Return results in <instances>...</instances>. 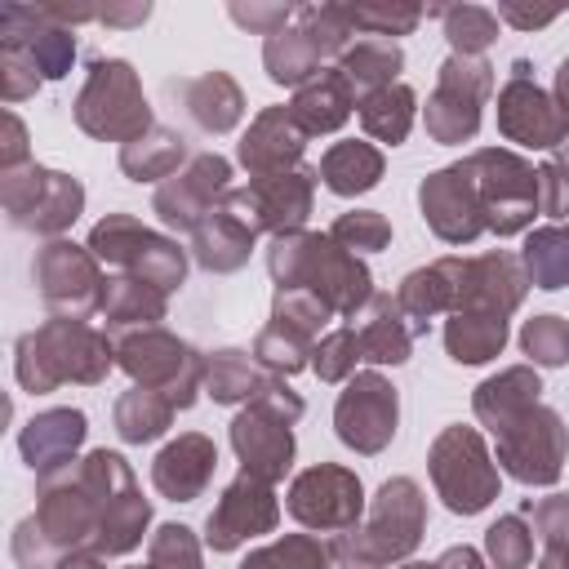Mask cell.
I'll use <instances>...</instances> for the list:
<instances>
[{"label": "cell", "instance_id": "74e56055", "mask_svg": "<svg viewBox=\"0 0 569 569\" xmlns=\"http://www.w3.org/2000/svg\"><path fill=\"white\" fill-rule=\"evenodd\" d=\"M22 13L36 22V31H27L31 40H22V36H4V44L22 49V53L36 62V71H40V76L58 80V76L71 67V53H76L71 31H62V27H40V13H36V9H22Z\"/></svg>", "mask_w": 569, "mask_h": 569}, {"label": "cell", "instance_id": "cb8c5ba5", "mask_svg": "<svg viewBox=\"0 0 569 569\" xmlns=\"http://www.w3.org/2000/svg\"><path fill=\"white\" fill-rule=\"evenodd\" d=\"M213 462H218V453H213V445H209L204 436H178L173 445L160 449V458H156V467H151V480H156V489H160L164 498L191 502V498L209 485Z\"/></svg>", "mask_w": 569, "mask_h": 569}, {"label": "cell", "instance_id": "11a10c76", "mask_svg": "<svg viewBox=\"0 0 569 569\" xmlns=\"http://www.w3.org/2000/svg\"><path fill=\"white\" fill-rule=\"evenodd\" d=\"M556 89H560V107L569 111V58H565L560 71H556Z\"/></svg>", "mask_w": 569, "mask_h": 569}, {"label": "cell", "instance_id": "484cf974", "mask_svg": "<svg viewBox=\"0 0 569 569\" xmlns=\"http://www.w3.org/2000/svg\"><path fill=\"white\" fill-rule=\"evenodd\" d=\"M191 249H196V262L200 267H209V271H236L244 258H249V249H253V231L236 218V213H227L222 204L191 231Z\"/></svg>", "mask_w": 569, "mask_h": 569}, {"label": "cell", "instance_id": "681fc988", "mask_svg": "<svg viewBox=\"0 0 569 569\" xmlns=\"http://www.w3.org/2000/svg\"><path fill=\"white\" fill-rule=\"evenodd\" d=\"M538 209L551 213V218H565L569 213V178H560L556 164H542L538 169Z\"/></svg>", "mask_w": 569, "mask_h": 569}, {"label": "cell", "instance_id": "9c48e42d", "mask_svg": "<svg viewBox=\"0 0 569 569\" xmlns=\"http://www.w3.org/2000/svg\"><path fill=\"white\" fill-rule=\"evenodd\" d=\"M431 480H436L445 507L458 511V516H476L480 507H489V498L498 489V471L489 467V453H485V445L471 427H449L436 440Z\"/></svg>", "mask_w": 569, "mask_h": 569}, {"label": "cell", "instance_id": "e575fe53", "mask_svg": "<svg viewBox=\"0 0 569 569\" xmlns=\"http://www.w3.org/2000/svg\"><path fill=\"white\" fill-rule=\"evenodd\" d=\"M267 71L276 84H302L320 76V49L302 31H271L267 36Z\"/></svg>", "mask_w": 569, "mask_h": 569}, {"label": "cell", "instance_id": "44dd1931", "mask_svg": "<svg viewBox=\"0 0 569 569\" xmlns=\"http://www.w3.org/2000/svg\"><path fill=\"white\" fill-rule=\"evenodd\" d=\"M302 124L293 120L289 107H271L262 111L244 142H240V164L253 173V178H271V173H284V164H293L302 156Z\"/></svg>", "mask_w": 569, "mask_h": 569}, {"label": "cell", "instance_id": "ac0fdd59", "mask_svg": "<svg viewBox=\"0 0 569 569\" xmlns=\"http://www.w3.org/2000/svg\"><path fill=\"white\" fill-rule=\"evenodd\" d=\"M418 200H422V213H427V222L436 227V236H445V240H453V244L476 240V236L485 231L480 191H476V182H471V173H467L462 164L431 173V178L422 182Z\"/></svg>", "mask_w": 569, "mask_h": 569}, {"label": "cell", "instance_id": "9f6ffc18", "mask_svg": "<svg viewBox=\"0 0 569 569\" xmlns=\"http://www.w3.org/2000/svg\"><path fill=\"white\" fill-rule=\"evenodd\" d=\"M538 569H569V556H565V551H551V556H547Z\"/></svg>", "mask_w": 569, "mask_h": 569}, {"label": "cell", "instance_id": "ab89813d", "mask_svg": "<svg viewBox=\"0 0 569 569\" xmlns=\"http://www.w3.org/2000/svg\"><path fill=\"white\" fill-rule=\"evenodd\" d=\"M333 556V547L307 538V533H293V538H280L253 556H244L240 569H325Z\"/></svg>", "mask_w": 569, "mask_h": 569}, {"label": "cell", "instance_id": "e0dca14e", "mask_svg": "<svg viewBox=\"0 0 569 569\" xmlns=\"http://www.w3.org/2000/svg\"><path fill=\"white\" fill-rule=\"evenodd\" d=\"M231 178V164L222 156H196L187 173H178L173 182H164L156 191V213L164 227H178V231H196L209 213H213V196H227Z\"/></svg>", "mask_w": 569, "mask_h": 569}, {"label": "cell", "instance_id": "1f68e13d", "mask_svg": "<svg viewBox=\"0 0 569 569\" xmlns=\"http://www.w3.org/2000/svg\"><path fill=\"white\" fill-rule=\"evenodd\" d=\"M538 378L529 369H507L502 378H489L480 391H476V413L498 431L507 427L516 413H525L529 405H538Z\"/></svg>", "mask_w": 569, "mask_h": 569}, {"label": "cell", "instance_id": "db71d44e", "mask_svg": "<svg viewBox=\"0 0 569 569\" xmlns=\"http://www.w3.org/2000/svg\"><path fill=\"white\" fill-rule=\"evenodd\" d=\"M58 569H102V560H98V556H89V551H71V556H62V560H58Z\"/></svg>", "mask_w": 569, "mask_h": 569}, {"label": "cell", "instance_id": "d6a6232c", "mask_svg": "<svg viewBox=\"0 0 569 569\" xmlns=\"http://www.w3.org/2000/svg\"><path fill=\"white\" fill-rule=\"evenodd\" d=\"M360 120L378 142H405L409 124H413V93L405 84H387L360 98Z\"/></svg>", "mask_w": 569, "mask_h": 569}, {"label": "cell", "instance_id": "8992f818", "mask_svg": "<svg viewBox=\"0 0 569 569\" xmlns=\"http://www.w3.org/2000/svg\"><path fill=\"white\" fill-rule=\"evenodd\" d=\"M76 120L84 133L93 138H116V142H133L147 133L151 124V111H147V98L129 71V62H93L89 71V84L76 102Z\"/></svg>", "mask_w": 569, "mask_h": 569}, {"label": "cell", "instance_id": "7a4b0ae2", "mask_svg": "<svg viewBox=\"0 0 569 569\" xmlns=\"http://www.w3.org/2000/svg\"><path fill=\"white\" fill-rule=\"evenodd\" d=\"M111 369V347L80 320H49L18 342V382L27 391H49L58 382H98Z\"/></svg>", "mask_w": 569, "mask_h": 569}, {"label": "cell", "instance_id": "52a82bcc", "mask_svg": "<svg viewBox=\"0 0 569 569\" xmlns=\"http://www.w3.org/2000/svg\"><path fill=\"white\" fill-rule=\"evenodd\" d=\"M89 249H93L102 262H116V267H124L129 276H138V280H147V284H156V289L182 284V271H187V258H182V249H178L173 240H164V236L138 227V222L124 218V213L102 218V222L93 227V236H89Z\"/></svg>", "mask_w": 569, "mask_h": 569}, {"label": "cell", "instance_id": "d6986e66", "mask_svg": "<svg viewBox=\"0 0 569 569\" xmlns=\"http://www.w3.org/2000/svg\"><path fill=\"white\" fill-rule=\"evenodd\" d=\"M276 525V498H271V489H267V480H258V476H240L222 498H218V507L209 511V520H204V538H209V547L213 551H231L236 542H244V538H253V533H267Z\"/></svg>", "mask_w": 569, "mask_h": 569}, {"label": "cell", "instance_id": "5bb4252c", "mask_svg": "<svg viewBox=\"0 0 569 569\" xmlns=\"http://www.w3.org/2000/svg\"><path fill=\"white\" fill-rule=\"evenodd\" d=\"M342 445L360 453H378L396 436V387L382 373H356L333 409Z\"/></svg>", "mask_w": 569, "mask_h": 569}, {"label": "cell", "instance_id": "5b68a950", "mask_svg": "<svg viewBox=\"0 0 569 569\" xmlns=\"http://www.w3.org/2000/svg\"><path fill=\"white\" fill-rule=\"evenodd\" d=\"M80 471H84V480L93 489V502H98V538H93V547L102 556H120V551L138 547L151 507L133 489V476H129L124 458L98 449V453H89L80 462Z\"/></svg>", "mask_w": 569, "mask_h": 569}, {"label": "cell", "instance_id": "836d02e7", "mask_svg": "<svg viewBox=\"0 0 569 569\" xmlns=\"http://www.w3.org/2000/svg\"><path fill=\"white\" fill-rule=\"evenodd\" d=\"M169 418H173V405L151 387H133L129 396L116 400V431L124 440H133V445L156 440L169 427Z\"/></svg>", "mask_w": 569, "mask_h": 569}, {"label": "cell", "instance_id": "f6af8a7d", "mask_svg": "<svg viewBox=\"0 0 569 569\" xmlns=\"http://www.w3.org/2000/svg\"><path fill=\"white\" fill-rule=\"evenodd\" d=\"M342 249H382L387 244V236H391V227H387V218L382 213H369V209H360V213H342L338 222H333V231H329Z\"/></svg>", "mask_w": 569, "mask_h": 569}, {"label": "cell", "instance_id": "f907efd6", "mask_svg": "<svg viewBox=\"0 0 569 569\" xmlns=\"http://www.w3.org/2000/svg\"><path fill=\"white\" fill-rule=\"evenodd\" d=\"M351 13V22L356 27H378V36H387V31H409L413 22H418V9H347Z\"/></svg>", "mask_w": 569, "mask_h": 569}, {"label": "cell", "instance_id": "ffe728a7", "mask_svg": "<svg viewBox=\"0 0 569 569\" xmlns=\"http://www.w3.org/2000/svg\"><path fill=\"white\" fill-rule=\"evenodd\" d=\"M498 124L511 142H525V147H556L565 142L569 133V111L556 107L538 84H529L525 76H516L507 89H502V102H498Z\"/></svg>", "mask_w": 569, "mask_h": 569}, {"label": "cell", "instance_id": "bcb514c9", "mask_svg": "<svg viewBox=\"0 0 569 569\" xmlns=\"http://www.w3.org/2000/svg\"><path fill=\"white\" fill-rule=\"evenodd\" d=\"M356 360H360V338H356V329H338V333H329V338L316 347V373H320L325 382L347 378V373L356 369Z\"/></svg>", "mask_w": 569, "mask_h": 569}, {"label": "cell", "instance_id": "8fae6325", "mask_svg": "<svg viewBox=\"0 0 569 569\" xmlns=\"http://www.w3.org/2000/svg\"><path fill=\"white\" fill-rule=\"evenodd\" d=\"M80 204H84V191L67 173H53V169H40V164H31L27 173L4 169V209H9L13 227L53 236L67 222H76Z\"/></svg>", "mask_w": 569, "mask_h": 569}, {"label": "cell", "instance_id": "7bdbcfd3", "mask_svg": "<svg viewBox=\"0 0 569 569\" xmlns=\"http://www.w3.org/2000/svg\"><path fill=\"white\" fill-rule=\"evenodd\" d=\"M525 351L538 360V365H565L569 360V325L560 316H533L520 333Z\"/></svg>", "mask_w": 569, "mask_h": 569}, {"label": "cell", "instance_id": "6f0895ef", "mask_svg": "<svg viewBox=\"0 0 569 569\" xmlns=\"http://www.w3.org/2000/svg\"><path fill=\"white\" fill-rule=\"evenodd\" d=\"M556 169H560V173H569V147L560 151V160H556Z\"/></svg>", "mask_w": 569, "mask_h": 569}, {"label": "cell", "instance_id": "603a6c76", "mask_svg": "<svg viewBox=\"0 0 569 569\" xmlns=\"http://www.w3.org/2000/svg\"><path fill=\"white\" fill-rule=\"evenodd\" d=\"M418 333H422V325L400 307V298H387V293H373V298H369V316H365V325L356 329L360 356H365V360H378V365H400V360H409V347H413Z\"/></svg>", "mask_w": 569, "mask_h": 569}, {"label": "cell", "instance_id": "277c9868", "mask_svg": "<svg viewBox=\"0 0 569 569\" xmlns=\"http://www.w3.org/2000/svg\"><path fill=\"white\" fill-rule=\"evenodd\" d=\"M302 418V400L284 387V382H267L258 400H249V409L231 422V445L244 462V476H258V480H280L289 471V458H293V431L289 422Z\"/></svg>", "mask_w": 569, "mask_h": 569}, {"label": "cell", "instance_id": "f1b7e54d", "mask_svg": "<svg viewBox=\"0 0 569 569\" xmlns=\"http://www.w3.org/2000/svg\"><path fill=\"white\" fill-rule=\"evenodd\" d=\"M102 316L111 329L124 325H156L164 316V289L138 280V276H120L102 284Z\"/></svg>", "mask_w": 569, "mask_h": 569}, {"label": "cell", "instance_id": "4fadbf2b", "mask_svg": "<svg viewBox=\"0 0 569 569\" xmlns=\"http://www.w3.org/2000/svg\"><path fill=\"white\" fill-rule=\"evenodd\" d=\"M493 89V76L485 62H471L462 53H453L445 67H440V89L427 107V129L440 138V142H462L476 133L480 124V98Z\"/></svg>", "mask_w": 569, "mask_h": 569}, {"label": "cell", "instance_id": "9a60e30c", "mask_svg": "<svg viewBox=\"0 0 569 569\" xmlns=\"http://www.w3.org/2000/svg\"><path fill=\"white\" fill-rule=\"evenodd\" d=\"M360 507H365L360 480L329 462L302 471L289 489V511L311 529H347L360 520Z\"/></svg>", "mask_w": 569, "mask_h": 569}, {"label": "cell", "instance_id": "30bf717a", "mask_svg": "<svg viewBox=\"0 0 569 569\" xmlns=\"http://www.w3.org/2000/svg\"><path fill=\"white\" fill-rule=\"evenodd\" d=\"M462 169L471 173V182L480 191L485 227H493L498 236H511L533 218L538 173H529L525 160H516L511 151H476Z\"/></svg>", "mask_w": 569, "mask_h": 569}, {"label": "cell", "instance_id": "ba28073f", "mask_svg": "<svg viewBox=\"0 0 569 569\" xmlns=\"http://www.w3.org/2000/svg\"><path fill=\"white\" fill-rule=\"evenodd\" d=\"M120 365H124L142 387L160 391L173 409H187V405L196 400V391H200V378H204L200 356H196L187 342H178V338H169V333H160V329L129 333V338L120 342Z\"/></svg>", "mask_w": 569, "mask_h": 569}, {"label": "cell", "instance_id": "4dcf8cb0", "mask_svg": "<svg viewBox=\"0 0 569 569\" xmlns=\"http://www.w3.org/2000/svg\"><path fill=\"white\" fill-rule=\"evenodd\" d=\"M182 156H187L182 133H173V129H147L142 138L124 142V151H120V169H124L133 182H151V178L173 173V169L182 164Z\"/></svg>", "mask_w": 569, "mask_h": 569}, {"label": "cell", "instance_id": "816d5d0a", "mask_svg": "<svg viewBox=\"0 0 569 569\" xmlns=\"http://www.w3.org/2000/svg\"><path fill=\"white\" fill-rule=\"evenodd\" d=\"M231 18H236L240 27H262V31H267L271 22H280V27H284L289 9H240V4H236V9H231ZM267 36H271V31H267Z\"/></svg>", "mask_w": 569, "mask_h": 569}, {"label": "cell", "instance_id": "91938a15", "mask_svg": "<svg viewBox=\"0 0 569 569\" xmlns=\"http://www.w3.org/2000/svg\"><path fill=\"white\" fill-rule=\"evenodd\" d=\"M565 556H569V551H565Z\"/></svg>", "mask_w": 569, "mask_h": 569}, {"label": "cell", "instance_id": "f5cc1de1", "mask_svg": "<svg viewBox=\"0 0 569 569\" xmlns=\"http://www.w3.org/2000/svg\"><path fill=\"white\" fill-rule=\"evenodd\" d=\"M436 569H480V556H476L471 547H449Z\"/></svg>", "mask_w": 569, "mask_h": 569}, {"label": "cell", "instance_id": "680465c9", "mask_svg": "<svg viewBox=\"0 0 569 569\" xmlns=\"http://www.w3.org/2000/svg\"><path fill=\"white\" fill-rule=\"evenodd\" d=\"M405 569H436V565H405Z\"/></svg>", "mask_w": 569, "mask_h": 569}, {"label": "cell", "instance_id": "4316f807", "mask_svg": "<svg viewBox=\"0 0 569 569\" xmlns=\"http://www.w3.org/2000/svg\"><path fill=\"white\" fill-rule=\"evenodd\" d=\"M169 93H182L191 120L200 129H209V133H222V129H231L240 120V89L222 71L200 76V80H182V84L169 80Z\"/></svg>", "mask_w": 569, "mask_h": 569}, {"label": "cell", "instance_id": "b9f144b4", "mask_svg": "<svg viewBox=\"0 0 569 569\" xmlns=\"http://www.w3.org/2000/svg\"><path fill=\"white\" fill-rule=\"evenodd\" d=\"M485 547H489V560H493V569H529V556H533V538H529L525 520H516V516H502L498 525H489V533H485Z\"/></svg>", "mask_w": 569, "mask_h": 569}, {"label": "cell", "instance_id": "f35d334b", "mask_svg": "<svg viewBox=\"0 0 569 569\" xmlns=\"http://www.w3.org/2000/svg\"><path fill=\"white\" fill-rule=\"evenodd\" d=\"M525 267L538 289H560L569 284V231L565 227H542L525 240Z\"/></svg>", "mask_w": 569, "mask_h": 569}, {"label": "cell", "instance_id": "ee69618b", "mask_svg": "<svg viewBox=\"0 0 569 569\" xmlns=\"http://www.w3.org/2000/svg\"><path fill=\"white\" fill-rule=\"evenodd\" d=\"M445 31H449V44L467 58V53H476V49H485L493 36H498V27H493V13L489 9H449L445 13Z\"/></svg>", "mask_w": 569, "mask_h": 569}, {"label": "cell", "instance_id": "60d3db41", "mask_svg": "<svg viewBox=\"0 0 569 569\" xmlns=\"http://www.w3.org/2000/svg\"><path fill=\"white\" fill-rule=\"evenodd\" d=\"M253 356H258L271 373H293V369L307 365V333H298V329H289V325H280V320H271V325L258 333Z\"/></svg>", "mask_w": 569, "mask_h": 569}, {"label": "cell", "instance_id": "f546056e", "mask_svg": "<svg viewBox=\"0 0 569 569\" xmlns=\"http://www.w3.org/2000/svg\"><path fill=\"white\" fill-rule=\"evenodd\" d=\"M320 178L338 196H360L382 178V156L369 142H338L320 160Z\"/></svg>", "mask_w": 569, "mask_h": 569}, {"label": "cell", "instance_id": "94428289", "mask_svg": "<svg viewBox=\"0 0 569 569\" xmlns=\"http://www.w3.org/2000/svg\"><path fill=\"white\" fill-rule=\"evenodd\" d=\"M151 569H156V565H151Z\"/></svg>", "mask_w": 569, "mask_h": 569}, {"label": "cell", "instance_id": "7c38bea8", "mask_svg": "<svg viewBox=\"0 0 569 569\" xmlns=\"http://www.w3.org/2000/svg\"><path fill=\"white\" fill-rule=\"evenodd\" d=\"M498 436V462L525 480V485H551L560 476V458H565V427L551 409L529 405L525 413H516L507 427L493 431Z\"/></svg>", "mask_w": 569, "mask_h": 569}, {"label": "cell", "instance_id": "d4e9b609", "mask_svg": "<svg viewBox=\"0 0 569 569\" xmlns=\"http://www.w3.org/2000/svg\"><path fill=\"white\" fill-rule=\"evenodd\" d=\"M293 120L302 124V133H329L351 116V84L342 71H320L311 76L298 98H293Z\"/></svg>", "mask_w": 569, "mask_h": 569}, {"label": "cell", "instance_id": "8d00e7d4", "mask_svg": "<svg viewBox=\"0 0 569 569\" xmlns=\"http://www.w3.org/2000/svg\"><path fill=\"white\" fill-rule=\"evenodd\" d=\"M204 382H209V396L213 400H258L271 378L258 373L244 351H218L204 365Z\"/></svg>", "mask_w": 569, "mask_h": 569}, {"label": "cell", "instance_id": "6da1fadb", "mask_svg": "<svg viewBox=\"0 0 569 569\" xmlns=\"http://www.w3.org/2000/svg\"><path fill=\"white\" fill-rule=\"evenodd\" d=\"M271 276L280 289H307L329 307V311H342V316H356L373 293H369V271L342 253V244L333 236H302V231H289V236H276L271 253Z\"/></svg>", "mask_w": 569, "mask_h": 569}, {"label": "cell", "instance_id": "3957f363", "mask_svg": "<svg viewBox=\"0 0 569 569\" xmlns=\"http://www.w3.org/2000/svg\"><path fill=\"white\" fill-rule=\"evenodd\" d=\"M422 538V498H418V485L396 476L378 489V502L369 511V525L365 529H351L333 542V556L351 560V569H373V565H387L405 551H413Z\"/></svg>", "mask_w": 569, "mask_h": 569}, {"label": "cell", "instance_id": "7402d4cb", "mask_svg": "<svg viewBox=\"0 0 569 569\" xmlns=\"http://www.w3.org/2000/svg\"><path fill=\"white\" fill-rule=\"evenodd\" d=\"M80 440H84V413L80 409H49V413L31 418L18 436L27 467L40 471V476H53V471L71 467V453H76Z\"/></svg>", "mask_w": 569, "mask_h": 569}, {"label": "cell", "instance_id": "7dc6e473", "mask_svg": "<svg viewBox=\"0 0 569 569\" xmlns=\"http://www.w3.org/2000/svg\"><path fill=\"white\" fill-rule=\"evenodd\" d=\"M151 565L156 569H200V551L191 542V529L182 525H164L151 542Z\"/></svg>", "mask_w": 569, "mask_h": 569}, {"label": "cell", "instance_id": "d590c367", "mask_svg": "<svg viewBox=\"0 0 569 569\" xmlns=\"http://www.w3.org/2000/svg\"><path fill=\"white\" fill-rule=\"evenodd\" d=\"M338 71L347 76V84H356L365 93L387 89L391 76L400 71V49L391 40H356V49L342 53V67Z\"/></svg>", "mask_w": 569, "mask_h": 569}, {"label": "cell", "instance_id": "2e32d148", "mask_svg": "<svg viewBox=\"0 0 569 569\" xmlns=\"http://www.w3.org/2000/svg\"><path fill=\"white\" fill-rule=\"evenodd\" d=\"M36 284H40V298L53 311H71V320L84 316L89 307H102V284H98L93 258L84 249L67 244V240H53V244L40 249Z\"/></svg>", "mask_w": 569, "mask_h": 569}, {"label": "cell", "instance_id": "c3c4849f", "mask_svg": "<svg viewBox=\"0 0 569 569\" xmlns=\"http://www.w3.org/2000/svg\"><path fill=\"white\" fill-rule=\"evenodd\" d=\"M538 533L547 542V551H569V493H556L538 507Z\"/></svg>", "mask_w": 569, "mask_h": 569}, {"label": "cell", "instance_id": "83f0119b", "mask_svg": "<svg viewBox=\"0 0 569 569\" xmlns=\"http://www.w3.org/2000/svg\"><path fill=\"white\" fill-rule=\"evenodd\" d=\"M502 342H507V320L493 311H458L445 329V347L458 365H480L498 356Z\"/></svg>", "mask_w": 569, "mask_h": 569}]
</instances>
